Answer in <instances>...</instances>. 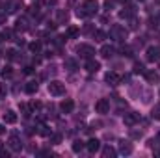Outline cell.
I'll return each mask as SVG.
<instances>
[{"label": "cell", "instance_id": "obj_1", "mask_svg": "<svg viewBox=\"0 0 160 158\" xmlns=\"http://www.w3.org/2000/svg\"><path fill=\"white\" fill-rule=\"evenodd\" d=\"M48 93L54 95V97H62V95H65V84H62L60 80H52V82H48Z\"/></svg>", "mask_w": 160, "mask_h": 158}, {"label": "cell", "instance_id": "obj_2", "mask_svg": "<svg viewBox=\"0 0 160 158\" xmlns=\"http://www.w3.org/2000/svg\"><path fill=\"white\" fill-rule=\"evenodd\" d=\"M110 37H112L114 41H125L127 39V28L121 26V24L112 26V30H110Z\"/></svg>", "mask_w": 160, "mask_h": 158}, {"label": "cell", "instance_id": "obj_3", "mask_svg": "<svg viewBox=\"0 0 160 158\" xmlns=\"http://www.w3.org/2000/svg\"><path fill=\"white\" fill-rule=\"evenodd\" d=\"M82 11H84V15H86V17L95 15V13L99 11V2H97V0H86V2H84V6H82Z\"/></svg>", "mask_w": 160, "mask_h": 158}, {"label": "cell", "instance_id": "obj_4", "mask_svg": "<svg viewBox=\"0 0 160 158\" xmlns=\"http://www.w3.org/2000/svg\"><path fill=\"white\" fill-rule=\"evenodd\" d=\"M77 52H78L82 58H86V60H89V58L95 56V48L91 45H88V43H80L78 47H77Z\"/></svg>", "mask_w": 160, "mask_h": 158}, {"label": "cell", "instance_id": "obj_5", "mask_svg": "<svg viewBox=\"0 0 160 158\" xmlns=\"http://www.w3.org/2000/svg\"><path fill=\"white\" fill-rule=\"evenodd\" d=\"M145 58H147V62H151V63L160 62V47H149V48L145 50Z\"/></svg>", "mask_w": 160, "mask_h": 158}, {"label": "cell", "instance_id": "obj_6", "mask_svg": "<svg viewBox=\"0 0 160 158\" xmlns=\"http://www.w3.org/2000/svg\"><path fill=\"white\" fill-rule=\"evenodd\" d=\"M95 110H97V114H108L110 112V101L108 99H99L95 102Z\"/></svg>", "mask_w": 160, "mask_h": 158}, {"label": "cell", "instance_id": "obj_7", "mask_svg": "<svg viewBox=\"0 0 160 158\" xmlns=\"http://www.w3.org/2000/svg\"><path fill=\"white\" fill-rule=\"evenodd\" d=\"M138 121H140V114H134V112L125 114V117H123V123H125L127 126H134Z\"/></svg>", "mask_w": 160, "mask_h": 158}, {"label": "cell", "instance_id": "obj_8", "mask_svg": "<svg viewBox=\"0 0 160 158\" xmlns=\"http://www.w3.org/2000/svg\"><path fill=\"white\" fill-rule=\"evenodd\" d=\"M143 77H145V80L149 82V84H157L160 80L158 73L155 71V69H147V71H143Z\"/></svg>", "mask_w": 160, "mask_h": 158}, {"label": "cell", "instance_id": "obj_9", "mask_svg": "<svg viewBox=\"0 0 160 158\" xmlns=\"http://www.w3.org/2000/svg\"><path fill=\"white\" fill-rule=\"evenodd\" d=\"M84 67H86V71H88V73H97V71L101 69V63H99V62H95L93 58H89V60H86V65H84Z\"/></svg>", "mask_w": 160, "mask_h": 158}, {"label": "cell", "instance_id": "obj_10", "mask_svg": "<svg viewBox=\"0 0 160 158\" xmlns=\"http://www.w3.org/2000/svg\"><path fill=\"white\" fill-rule=\"evenodd\" d=\"M8 145H9V149H11V151H21V149H22V143H21V138H19V136H15V134H13V136L9 138V141H8Z\"/></svg>", "mask_w": 160, "mask_h": 158}, {"label": "cell", "instance_id": "obj_11", "mask_svg": "<svg viewBox=\"0 0 160 158\" xmlns=\"http://www.w3.org/2000/svg\"><path fill=\"white\" fill-rule=\"evenodd\" d=\"M104 80H106V82H108L110 86H118V84L121 82V77L118 75V73L110 71V73H106V75H104Z\"/></svg>", "mask_w": 160, "mask_h": 158}, {"label": "cell", "instance_id": "obj_12", "mask_svg": "<svg viewBox=\"0 0 160 158\" xmlns=\"http://www.w3.org/2000/svg\"><path fill=\"white\" fill-rule=\"evenodd\" d=\"M73 108H75V102H73L71 99H65V101H62V104H60V110H62L63 114H71Z\"/></svg>", "mask_w": 160, "mask_h": 158}, {"label": "cell", "instance_id": "obj_13", "mask_svg": "<svg viewBox=\"0 0 160 158\" xmlns=\"http://www.w3.org/2000/svg\"><path fill=\"white\" fill-rule=\"evenodd\" d=\"M86 147H88V151H89V153H97V151L101 149V141H99L97 138H91V140L86 143Z\"/></svg>", "mask_w": 160, "mask_h": 158}, {"label": "cell", "instance_id": "obj_14", "mask_svg": "<svg viewBox=\"0 0 160 158\" xmlns=\"http://www.w3.org/2000/svg\"><path fill=\"white\" fill-rule=\"evenodd\" d=\"M114 54H116V48H114V47L102 45V48H101V56H102V58H112Z\"/></svg>", "mask_w": 160, "mask_h": 158}, {"label": "cell", "instance_id": "obj_15", "mask_svg": "<svg viewBox=\"0 0 160 158\" xmlns=\"http://www.w3.org/2000/svg\"><path fill=\"white\" fill-rule=\"evenodd\" d=\"M119 153L121 155H130V153H132V145H130V141L121 140L119 141Z\"/></svg>", "mask_w": 160, "mask_h": 158}, {"label": "cell", "instance_id": "obj_16", "mask_svg": "<svg viewBox=\"0 0 160 158\" xmlns=\"http://www.w3.org/2000/svg\"><path fill=\"white\" fill-rule=\"evenodd\" d=\"M22 7V2L21 0H11L9 4H8V13H15V11H19Z\"/></svg>", "mask_w": 160, "mask_h": 158}, {"label": "cell", "instance_id": "obj_17", "mask_svg": "<svg viewBox=\"0 0 160 158\" xmlns=\"http://www.w3.org/2000/svg\"><path fill=\"white\" fill-rule=\"evenodd\" d=\"M4 121H6V123H9V125L17 123V114H15L13 110H6V114H4Z\"/></svg>", "mask_w": 160, "mask_h": 158}, {"label": "cell", "instance_id": "obj_18", "mask_svg": "<svg viewBox=\"0 0 160 158\" xmlns=\"http://www.w3.org/2000/svg\"><path fill=\"white\" fill-rule=\"evenodd\" d=\"M19 110H21V114H22L24 117H30V116L34 114V110H32V106H30V104H26V102H22V104L19 106Z\"/></svg>", "mask_w": 160, "mask_h": 158}, {"label": "cell", "instance_id": "obj_19", "mask_svg": "<svg viewBox=\"0 0 160 158\" xmlns=\"http://www.w3.org/2000/svg\"><path fill=\"white\" fill-rule=\"evenodd\" d=\"M65 69H69V71H77V69H78V63H77V60H73V58H67V60H65Z\"/></svg>", "mask_w": 160, "mask_h": 158}, {"label": "cell", "instance_id": "obj_20", "mask_svg": "<svg viewBox=\"0 0 160 158\" xmlns=\"http://www.w3.org/2000/svg\"><path fill=\"white\" fill-rule=\"evenodd\" d=\"M38 87H39V84H38L36 80H32V82H28V84H26V87H24V89H26V93H30V95H32V93H36V91H38Z\"/></svg>", "mask_w": 160, "mask_h": 158}, {"label": "cell", "instance_id": "obj_21", "mask_svg": "<svg viewBox=\"0 0 160 158\" xmlns=\"http://www.w3.org/2000/svg\"><path fill=\"white\" fill-rule=\"evenodd\" d=\"M116 156V151L110 147V145H106L104 149H102V158H114Z\"/></svg>", "mask_w": 160, "mask_h": 158}, {"label": "cell", "instance_id": "obj_22", "mask_svg": "<svg viewBox=\"0 0 160 158\" xmlns=\"http://www.w3.org/2000/svg\"><path fill=\"white\" fill-rule=\"evenodd\" d=\"M28 48H30L34 54H39V52H41V43H39V41H32V43L28 45Z\"/></svg>", "mask_w": 160, "mask_h": 158}, {"label": "cell", "instance_id": "obj_23", "mask_svg": "<svg viewBox=\"0 0 160 158\" xmlns=\"http://www.w3.org/2000/svg\"><path fill=\"white\" fill-rule=\"evenodd\" d=\"M67 21H69V13L63 11V9H60V11H58V22L63 24V22H67Z\"/></svg>", "mask_w": 160, "mask_h": 158}, {"label": "cell", "instance_id": "obj_24", "mask_svg": "<svg viewBox=\"0 0 160 158\" xmlns=\"http://www.w3.org/2000/svg\"><path fill=\"white\" fill-rule=\"evenodd\" d=\"M17 30H28V21L22 17V19H17Z\"/></svg>", "mask_w": 160, "mask_h": 158}, {"label": "cell", "instance_id": "obj_25", "mask_svg": "<svg viewBox=\"0 0 160 158\" xmlns=\"http://www.w3.org/2000/svg\"><path fill=\"white\" fill-rule=\"evenodd\" d=\"M78 36V28L77 26H69L67 32H65V37H77Z\"/></svg>", "mask_w": 160, "mask_h": 158}, {"label": "cell", "instance_id": "obj_26", "mask_svg": "<svg viewBox=\"0 0 160 158\" xmlns=\"http://www.w3.org/2000/svg\"><path fill=\"white\" fill-rule=\"evenodd\" d=\"M0 75H2V78H11V77H13V69L8 65V67H4V69L0 71Z\"/></svg>", "mask_w": 160, "mask_h": 158}, {"label": "cell", "instance_id": "obj_27", "mask_svg": "<svg viewBox=\"0 0 160 158\" xmlns=\"http://www.w3.org/2000/svg\"><path fill=\"white\" fill-rule=\"evenodd\" d=\"M132 15H134V9H132V7H127V9H123V11L119 13L121 19H130Z\"/></svg>", "mask_w": 160, "mask_h": 158}, {"label": "cell", "instance_id": "obj_28", "mask_svg": "<svg viewBox=\"0 0 160 158\" xmlns=\"http://www.w3.org/2000/svg\"><path fill=\"white\" fill-rule=\"evenodd\" d=\"M38 132H39L41 136H50V134H52V132L48 130V126H47V125H39V126H38Z\"/></svg>", "mask_w": 160, "mask_h": 158}, {"label": "cell", "instance_id": "obj_29", "mask_svg": "<svg viewBox=\"0 0 160 158\" xmlns=\"http://www.w3.org/2000/svg\"><path fill=\"white\" fill-rule=\"evenodd\" d=\"M151 117L153 119H160V102L153 106V110H151Z\"/></svg>", "mask_w": 160, "mask_h": 158}, {"label": "cell", "instance_id": "obj_30", "mask_svg": "<svg viewBox=\"0 0 160 158\" xmlns=\"http://www.w3.org/2000/svg\"><path fill=\"white\" fill-rule=\"evenodd\" d=\"M142 136H143V132H142V130H134V128L130 130V138H132V140H140Z\"/></svg>", "mask_w": 160, "mask_h": 158}, {"label": "cell", "instance_id": "obj_31", "mask_svg": "<svg viewBox=\"0 0 160 158\" xmlns=\"http://www.w3.org/2000/svg\"><path fill=\"white\" fill-rule=\"evenodd\" d=\"M82 149H84V141H78V140H77V141L73 143V151H75V153H80Z\"/></svg>", "mask_w": 160, "mask_h": 158}, {"label": "cell", "instance_id": "obj_32", "mask_svg": "<svg viewBox=\"0 0 160 158\" xmlns=\"http://www.w3.org/2000/svg\"><path fill=\"white\" fill-rule=\"evenodd\" d=\"M62 141V134H50V143H60Z\"/></svg>", "mask_w": 160, "mask_h": 158}, {"label": "cell", "instance_id": "obj_33", "mask_svg": "<svg viewBox=\"0 0 160 158\" xmlns=\"http://www.w3.org/2000/svg\"><path fill=\"white\" fill-rule=\"evenodd\" d=\"M121 52H123V56H127V58L132 56V48H130V47H121Z\"/></svg>", "mask_w": 160, "mask_h": 158}, {"label": "cell", "instance_id": "obj_34", "mask_svg": "<svg viewBox=\"0 0 160 158\" xmlns=\"http://www.w3.org/2000/svg\"><path fill=\"white\" fill-rule=\"evenodd\" d=\"M93 36H95V39H97V41H102V39H106V34H104V32H101V30H97V32H95Z\"/></svg>", "mask_w": 160, "mask_h": 158}, {"label": "cell", "instance_id": "obj_35", "mask_svg": "<svg viewBox=\"0 0 160 158\" xmlns=\"http://www.w3.org/2000/svg\"><path fill=\"white\" fill-rule=\"evenodd\" d=\"M143 71H145V67H143L142 63H134V73H136V75H140V73H143Z\"/></svg>", "mask_w": 160, "mask_h": 158}, {"label": "cell", "instance_id": "obj_36", "mask_svg": "<svg viewBox=\"0 0 160 158\" xmlns=\"http://www.w3.org/2000/svg\"><path fill=\"white\" fill-rule=\"evenodd\" d=\"M6 95H8V89H6V84H0V101H2V99H6Z\"/></svg>", "mask_w": 160, "mask_h": 158}, {"label": "cell", "instance_id": "obj_37", "mask_svg": "<svg viewBox=\"0 0 160 158\" xmlns=\"http://www.w3.org/2000/svg\"><path fill=\"white\" fill-rule=\"evenodd\" d=\"M15 54H17V52H15V50H13V48H9V50H8V52H6V56H8V60H15V58H17V56H15Z\"/></svg>", "mask_w": 160, "mask_h": 158}, {"label": "cell", "instance_id": "obj_38", "mask_svg": "<svg viewBox=\"0 0 160 158\" xmlns=\"http://www.w3.org/2000/svg\"><path fill=\"white\" fill-rule=\"evenodd\" d=\"M4 39L13 41V32H11V30H6V32H4Z\"/></svg>", "mask_w": 160, "mask_h": 158}, {"label": "cell", "instance_id": "obj_39", "mask_svg": "<svg viewBox=\"0 0 160 158\" xmlns=\"http://www.w3.org/2000/svg\"><path fill=\"white\" fill-rule=\"evenodd\" d=\"M112 7H114V2H112V0H104V9H106V11H110Z\"/></svg>", "mask_w": 160, "mask_h": 158}, {"label": "cell", "instance_id": "obj_40", "mask_svg": "<svg viewBox=\"0 0 160 158\" xmlns=\"http://www.w3.org/2000/svg\"><path fill=\"white\" fill-rule=\"evenodd\" d=\"M30 106H32V110H34V112H38V110L41 108V102H38V101H34V102H30Z\"/></svg>", "mask_w": 160, "mask_h": 158}, {"label": "cell", "instance_id": "obj_41", "mask_svg": "<svg viewBox=\"0 0 160 158\" xmlns=\"http://www.w3.org/2000/svg\"><path fill=\"white\" fill-rule=\"evenodd\" d=\"M130 28H138V21H136V19L130 21Z\"/></svg>", "mask_w": 160, "mask_h": 158}, {"label": "cell", "instance_id": "obj_42", "mask_svg": "<svg viewBox=\"0 0 160 158\" xmlns=\"http://www.w3.org/2000/svg\"><path fill=\"white\" fill-rule=\"evenodd\" d=\"M6 22V13H0V24H4Z\"/></svg>", "mask_w": 160, "mask_h": 158}, {"label": "cell", "instance_id": "obj_43", "mask_svg": "<svg viewBox=\"0 0 160 158\" xmlns=\"http://www.w3.org/2000/svg\"><path fill=\"white\" fill-rule=\"evenodd\" d=\"M0 156H2V158H9V153H8V151H2V153H0Z\"/></svg>", "mask_w": 160, "mask_h": 158}, {"label": "cell", "instance_id": "obj_44", "mask_svg": "<svg viewBox=\"0 0 160 158\" xmlns=\"http://www.w3.org/2000/svg\"><path fill=\"white\" fill-rule=\"evenodd\" d=\"M6 132V128H4V125H0V134H4Z\"/></svg>", "mask_w": 160, "mask_h": 158}, {"label": "cell", "instance_id": "obj_45", "mask_svg": "<svg viewBox=\"0 0 160 158\" xmlns=\"http://www.w3.org/2000/svg\"><path fill=\"white\" fill-rule=\"evenodd\" d=\"M2 151H4V143L0 141V153H2Z\"/></svg>", "mask_w": 160, "mask_h": 158}, {"label": "cell", "instance_id": "obj_46", "mask_svg": "<svg viewBox=\"0 0 160 158\" xmlns=\"http://www.w3.org/2000/svg\"><path fill=\"white\" fill-rule=\"evenodd\" d=\"M155 140H157V141H158V143H160V132H158V134H157V138H155Z\"/></svg>", "mask_w": 160, "mask_h": 158}, {"label": "cell", "instance_id": "obj_47", "mask_svg": "<svg viewBox=\"0 0 160 158\" xmlns=\"http://www.w3.org/2000/svg\"><path fill=\"white\" fill-rule=\"evenodd\" d=\"M155 4H157V6H160V0H155Z\"/></svg>", "mask_w": 160, "mask_h": 158}, {"label": "cell", "instance_id": "obj_48", "mask_svg": "<svg viewBox=\"0 0 160 158\" xmlns=\"http://www.w3.org/2000/svg\"><path fill=\"white\" fill-rule=\"evenodd\" d=\"M2 39H4V34H0V41H2Z\"/></svg>", "mask_w": 160, "mask_h": 158}, {"label": "cell", "instance_id": "obj_49", "mask_svg": "<svg viewBox=\"0 0 160 158\" xmlns=\"http://www.w3.org/2000/svg\"><path fill=\"white\" fill-rule=\"evenodd\" d=\"M158 69H160V62H158Z\"/></svg>", "mask_w": 160, "mask_h": 158}, {"label": "cell", "instance_id": "obj_50", "mask_svg": "<svg viewBox=\"0 0 160 158\" xmlns=\"http://www.w3.org/2000/svg\"><path fill=\"white\" fill-rule=\"evenodd\" d=\"M121 2H127V0H121Z\"/></svg>", "mask_w": 160, "mask_h": 158}, {"label": "cell", "instance_id": "obj_51", "mask_svg": "<svg viewBox=\"0 0 160 158\" xmlns=\"http://www.w3.org/2000/svg\"><path fill=\"white\" fill-rule=\"evenodd\" d=\"M142 2H143V0H142Z\"/></svg>", "mask_w": 160, "mask_h": 158}]
</instances>
